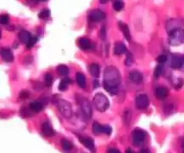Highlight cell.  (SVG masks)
<instances>
[{
  "instance_id": "obj_23",
  "label": "cell",
  "mask_w": 184,
  "mask_h": 153,
  "mask_svg": "<svg viewBox=\"0 0 184 153\" xmlns=\"http://www.w3.org/2000/svg\"><path fill=\"white\" fill-rule=\"evenodd\" d=\"M92 129H93V132L95 134L98 135V134H101V133H103V125H100L99 123L97 122H95L92 125Z\"/></svg>"
},
{
  "instance_id": "obj_24",
  "label": "cell",
  "mask_w": 184,
  "mask_h": 153,
  "mask_svg": "<svg viewBox=\"0 0 184 153\" xmlns=\"http://www.w3.org/2000/svg\"><path fill=\"white\" fill-rule=\"evenodd\" d=\"M61 147H62V149H63L65 151L68 152V151L72 150V149H73V143H72L71 141H69L68 140H67V139H62V140H61Z\"/></svg>"
},
{
  "instance_id": "obj_18",
  "label": "cell",
  "mask_w": 184,
  "mask_h": 153,
  "mask_svg": "<svg viewBox=\"0 0 184 153\" xmlns=\"http://www.w3.org/2000/svg\"><path fill=\"white\" fill-rule=\"evenodd\" d=\"M32 37V34H31L29 31H20L19 34H18V38H19V39H20V41L23 42V43H24V44H27L28 41L31 39Z\"/></svg>"
},
{
  "instance_id": "obj_36",
  "label": "cell",
  "mask_w": 184,
  "mask_h": 153,
  "mask_svg": "<svg viewBox=\"0 0 184 153\" xmlns=\"http://www.w3.org/2000/svg\"><path fill=\"white\" fill-rule=\"evenodd\" d=\"M100 37L102 38V39H104L105 37H106V31H105L104 27H103L102 30L100 31Z\"/></svg>"
},
{
  "instance_id": "obj_37",
  "label": "cell",
  "mask_w": 184,
  "mask_h": 153,
  "mask_svg": "<svg viewBox=\"0 0 184 153\" xmlns=\"http://www.w3.org/2000/svg\"><path fill=\"white\" fill-rule=\"evenodd\" d=\"M107 153H121V152L118 149H116V148H110L107 150Z\"/></svg>"
},
{
  "instance_id": "obj_4",
  "label": "cell",
  "mask_w": 184,
  "mask_h": 153,
  "mask_svg": "<svg viewBox=\"0 0 184 153\" xmlns=\"http://www.w3.org/2000/svg\"><path fill=\"white\" fill-rule=\"evenodd\" d=\"M57 106H58L59 112L63 116V117L70 118L72 117L73 110H72V107L68 101H67L65 99H59L57 102Z\"/></svg>"
},
{
  "instance_id": "obj_12",
  "label": "cell",
  "mask_w": 184,
  "mask_h": 153,
  "mask_svg": "<svg viewBox=\"0 0 184 153\" xmlns=\"http://www.w3.org/2000/svg\"><path fill=\"white\" fill-rule=\"evenodd\" d=\"M41 132H42L43 135L46 136V137H52V136L55 135L54 129L52 128V126L48 122H44L41 125Z\"/></svg>"
},
{
  "instance_id": "obj_28",
  "label": "cell",
  "mask_w": 184,
  "mask_h": 153,
  "mask_svg": "<svg viewBox=\"0 0 184 153\" xmlns=\"http://www.w3.org/2000/svg\"><path fill=\"white\" fill-rule=\"evenodd\" d=\"M51 15V11L49 9H43L42 11H40V13L39 14V18L45 20V19H48Z\"/></svg>"
},
{
  "instance_id": "obj_21",
  "label": "cell",
  "mask_w": 184,
  "mask_h": 153,
  "mask_svg": "<svg viewBox=\"0 0 184 153\" xmlns=\"http://www.w3.org/2000/svg\"><path fill=\"white\" fill-rule=\"evenodd\" d=\"M29 108H30V109H31L32 112L38 113V112H40V111L42 110L43 105H42L41 102H40V101H32V103L30 104Z\"/></svg>"
},
{
  "instance_id": "obj_27",
  "label": "cell",
  "mask_w": 184,
  "mask_h": 153,
  "mask_svg": "<svg viewBox=\"0 0 184 153\" xmlns=\"http://www.w3.org/2000/svg\"><path fill=\"white\" fill-rule=\"evenodd\" d=\"M44 82H45V85L47 87H50L52 85L53 83V77L51 74H45V77H44Z\"/></svg>"
},
{
  "instance_id": "obj_38",
  "label": "cell",
  "mask_w": 184,
  "mask_h": 153,
  "mask_svg": "<svg viewBox=\"0 0 184 153\" xmlns=\"http://www.w3.org/2000/svg\"><path fill=\"white\" fill-rule=\"evenodd\" d=\"M139 153H151V152H150V150L148 149H142L139 150Z\"/></svg>"
},
{
  "instance_id": "obj_25",
  "label": "cell",
  "mask_w": 184,
  "mask_h": 153,
  "mask_svg": "<svg viewBox=\"0 0 184 153\" xmlns=\"http://www.w3.org/2000/svg\"><path fill=\"white\" fill-rule=\"evenodd\" d=\"M57 72L59 73V75H61V76H66V75L68 74L69 69H68V67H67V66H65V65H59V66L57 67Z\"/></svg>"
},
{
  "instance_id": "obj_15",
  "label": "cell",
  "mask_w": 184,
  "mask_h": 153,
  "mask_svg": "<svg viewBox=\"0 0 184 153\" xmlns=\"http://www.w3.org/2000/svg\"><path fill=\"white\" fill-rule=\"evenodd\" d=\"M78 46L82 50H90L93 48V44L87 38H80L78 39Z\"/></svg>"
},
{
  "instance_id": "obj_34",
  "label": "cell",
  "mask_w": 184,
  "mask_h": 153,
  "mask_svg": "<svg viewBox=\"0 0 184 153\" xmlns=\"http://www.w3.org/2000/svg\"><path fill=\"white\" fill-rule=\"evenodd\" d=\"M111 132H112V128L110 125H103V133L110 135L111 133Z\"/></svg>"
},
{
  "instance_id": "obj_41",
  "label": "cell",
  "mask_w": 184,
  "mask_h": 153,
  "mask_svg": "<svg viewBox=\"0 0 184 153\" xmlns=\"http://www.w3.org/2000/svg\"><path fill=\"white\" fill-rule=\"evenodd\" d=\"M110 1V0H100V2L102 3V4H106V3H108Z\"/></svg>"
},
{
  "instance_id": "obj_5",
  "label": "cell",
  "mask_w": 184,
  "mask_h": 153,
  "mask_svg": "<svg viewBox=\"0 0 184 153\" xmlns=\"http://www.w3.org/2000/svg\"><path fill=\"white\" fill-rule=\"evenodd\" d=\"M76 98H77V103L79 104V106H80L84 115L87 118H90L92 117V112H93V111H92V106L90 104L89 100L87 98L80 96V95H78L76 97Z\"/></svg>"
},
{
  "instance_id": "obj_13",
  "label": "cell",
  "mask_w": 184,
  "mask_h": 153,
  "mask_svg": "<svg viewBox=\"0 0 184 153\" xmlns=\"http://www.w3.org/2000/svg\"><path fill=\"white\" fill-rule=\"evenodd\" d=\"M155 95L159 99H165L169 95V90L164 86H159L155 89Z\"/></svg>"
},
{
  "instance_id": "obj_17",
  "label": "cell",
  "mask_w": 184,
  "mask_h": 153,
  "mask_svg": "<svg viewBox=\"0 0 184 153\" xmlns=\"http://www.w3.org/2000/svg\"><path fill=\"white\" fill-rule=\"evenodd\" d=\"M119 27L121 30V31L123 32V35L125 36L127 40L130 41L131 40V35H130V31H129L128 26L126 23H122V22H119Z\"/></svg>"
},
{
  "instance_id": "obj_10",
  "label": "cell",
  "mask_w": 184,
  "mask_h": 153,
  "mask_svg": "<svg viewBox=\"0 0 184 153\" xmlns=\"http://www.w3.org/2000/svg\"><path fill=\"white\" fill-rule=\"evenodd\" d=\"M0 57L1 58L7 63H11L14 61V55L13 52L11 51V49L7 48V47H4L0 49Z\"/></svg>"
},
{
  "instance_id": "obj_39",
  "label": "cell",
  "mask_w": 184,
  "mask_h": 153,
  "mask_svg": "<svg viewBox=\"0 0 184 153\" xmlns=\"http://www.w3.org/2000/svg\"><path fill=\"white\" fill-rule=\"evenodd\" d=\"M39 1V0H28V2L29 3H31V4H32V5H34V4H37V2Z\"/></svg>"
},
{
  "instance_id": "obj_45",
  "label": "cell",
  "mask_w": 184,
  "mask_h": 153,
  "mask_svg": "<svg viewBox=\"0 0 184 153\" xmlns=\"http://www.w3.org/2000/svg\"><path fill=\"white\" fill-rule=\"evenodd\" d=\"M182 153H184V149H183V151H182Z\"/></svg>"
},
{
  "instance_id": "obj_3",
  "label": "cell",
  "mask_w": 184,
  "mask_h": 153,
  "mask_svg": "<svg viewBox=\"0 0 184 153\" xmlns=\"http://www.w3.org/2000/svg\"><path fill=\"white\" fill-rule=\"evenodd\" d=\"M94 105L98 111L104 112L110 107L108 98L103 93H97L94 98Z\"/></svg>"
},
{
  "instance_id": "obj_31",
  "label": "cell",
  "mask_w": 184,
  "mask_h": 153,
  "mask_svg": "<svg viewBox=\"0 0 184 153\" xmlns=\"http://www.w3.org/2000/svg\"><path fill=\"white\" fill-rule=\"evenodd\" d=\"M37 40H38L37 37H33V36H32V37L31 38V39L28 41V43L26 44V47H27V48H32V47L36 44Z\"/></svg>"
},
{
  "instance_id": "obj_11",
  "label": "cell",
  "mask_w": 184,
  "mask_h": 153,
  "mask_svg": "<svg viewBox=\"0 0 184 153\" xmlns=\"http://www.w3.org/2000/svg\"><path fill=\"white\" fill-rule=\"evenodd\" d=\"M89 18L91 19V21H93V22H100V21H103L105 18V14L101 10L95 9V10H93V11L90 12Z\"/></svg>"
},
{
  "instance_id": "obj_6",
  "label": "cell",
  "mask_w": 184,
  "mask_h": 153,
  "mask_svg": "<svg viewBox=\"0 0 184 153\" xmlns=\"http://www.w3.org/2000/svg\"><path fill=\"white\" fill-rule=\"evenodd\" d=\"M147 138V133L141 129H135L132 133V141L136 146L141 145Z\"/></svg>"
},
{
  "instance_id": "obj_44",
  "label": "cell",
  "mask_w": 184,
  "mask_h": 153,
  "mask_svg": "<svg viewBox=\"0 0 184 153\" xmlns=\"http://www.w3.org/2000/svg\"><path fill=\"white\" fill-rule=\"evenodd\" d=\"M39 1H46V0H39Z\"/></svg>"
},
{
  "instance_id": "obj_42",
  "label": "cell",
  "mask_w": 184,
  "mask_h": 153,
  "mask_svg": "<svg viewBox=\"0 0 184 153\" xmlns=\"http://www.w3.org/2000/svg\"><path fill=\"white\" fill-rule=\"evenodd\" d=\"M182 149H184V137H183V140H182Z\"/></svg>"
},
{
  "instance_id": "obj_29",
  "label": "cell",
  "mask_w": 184,
  "mask_h": 153,
  "mask_svg": "<svg viewBox=\"0 0 184 153\" xmlns=\"http://www.w3.org/2000/svg\"><path fill=\"white\" fill-rule=\"evenodd\" d=\"M163 67L161 66V65H159V66H157L155 68V72H154V76L155 77V78H158V77H160L161 75H162V74H163Z\"/></svg>"
},
{
  "instance_id": "obj_8",
  "label": "cell",
  "mask_w": 184,
  "mask_h": 153,
  "mask_svg": "<svg viewBox=\"0 0 184 153\" xmlns=\"http://www.w3.org/2000/svg\"><path fill=\"white\" fill-rule=\"evenodd\" d=\"M184 65V55L173 54L171 58V67L173 69H180Z\"/></svg>"
},
{
  "instance_id": "obj_43",
  "label": "cell",
  "mask_w": 184,
  "mask_h": 153,
  "mask_svg": "<svg viewBox=\"0 0 184 153\" xmlns=\"http://www.w3.org/2000/svg\"><path fill=\"white\" fill-rule=\"evenodd\" d=\"M0 39H1V31H0Z\"/></svg>"
},
{
  "instance_id": "obj_1",
  "label": "cell",
  "mask_w": 184,
  "mask_h": 153,
  "mask_svg": "<svg viewBox=\"0 0 184 153\" xmlns=\"http://www.w3.org/2000/svg\"><path fill=\"white\" fill-rule=\"evenodd\" d=\"M121 77L119 70L114 66H108L104 71L103 87L111 94L116 95L119 91Z\"/></svg>"
},
{
  "instance_id": "obj_33",
  "label": "cell",
  "mask_w": 184,
  "mask_h": 153,
  "mask_svg": "<svg viewBox=\"0 0 184 153\" xmlns=\"http://www.w3.org/2000/svg\"><path fill=\"white\" fill-rule=\"evenodd\" d=\"M167 56H165V55H160V56H158L157 57V58H156V60H157V62L159 63V64H164L166 61H167Z\"/></svg>"
},
{
  "instance_id": "obj_26",
  "label": "cell",
  "mask_w": 184,
  "mask_h": 153,
  "mask_svg": "<svg viewBox=\"0 0 184 153\" xmlns=\"http://www.w3.org/2000/svg\"><path fill=\"white\" fill-rule=\"evenodd\" d=\"M124 8V3L121 0H116V1L113 3V9L117 12L121 11Z\"/></svg>"
},
{
  "instance_id": "obj_16",
  "label": "cell",
  "mask_w": 184,
  "mask_h": 153,
  "mask_svg": "<svg viewBox=\"0 0 184 153\" xmlns=\"http://www.w3.org/2000/svg\"><path fill=\"white\" fill-rule=\"evenodd\" d=\"M127 47L124 43L122 42H118L116 43L115 45V47H114V54L117 55V56H120V55H123L125 53H127Z\"/></svg>"
},
{
  "instance_id": "obj_20",
  "label": "cell",
  "mask_w": 184,
  "mask_h": 153,
  "mask_svg": "<svg viewBox=\"0 0 184 153\" xmlns=\"http://www.w3.org/2000/svg\"><path fill=\"white\" fill-rule=\"evenodd\" d=\"M76 83L78 84L79 87H81V88L85 87L86 79H85V76L82 73H76Z\"/></svg>"
},
{
  "instance_id": "obj_22",
  "label": "cell",
  "mask_w": 184,
  "mask_h": 153,
  "mask_svg": "<svg viewBox=\"0 0 184 153\" xmlns=\"http://www.w3.org/2000/svg\"><path fill=\"white\" fill-rule=\"evenodd\" d=\"M71 83V80L69 78H64L60 81L59 84V90L60 91H64L67 89L68 85Z\"/></svg>"
},
{
  "instance_id": "obj_7",
  "label": "cell",
  "mask_w": 184,
  "mask_h": 153,
  "mask_svg": "<svg viewBox=\"0 0 184 153\" xmlns=\"http://www.w3.org/2000/svg\"><path fill=\"white\" fill-rule=\"evenodd\" d=\"M135 104L136 107L140 110L147 109L149 106V98L146 94H139L136 98Z\"/></svg>"
},
{
  "instance_id": "obj_40",
  "label": "cell",
  "mask_w": 184,
  "mask_h": 153,
  "mask_svg": "<svg viewBox=\"0 0 184 153\" xmlns=\"http://www.w3.org/2000/svg\"><path fill=\"white\" fill-rule=\"evenodd\" d=\"M126 153H134V151L132 150V149L128 148V149H126Z\"/></svg>"
},
{
  "instance_id": "obj_9",
  "label": "cell",
  "mask_w": 184,
  "mask_h": 153,
  "mask_svg": "<svg viewBox=\"0 0 184 153\" xmlns=\"http://www.w3.org/2000/svg\"><path fill=\"white\" fill-rule=\"evenodd\" d=\"M79 141L85 147L87 148L90 151L95 153L96 149H95V141L94 140L90 138V137H85V136H80L79 137Z\"/></svg>"
},
{
  "instance_id": "obj_32",
  "label": "cell",
  "mask_w": 184,
  "mask_h": 153,
  "mask_svg": "<svg viewBox=\"0 0 184 153\" xmlns=\"http://www.w3.org/2000/svg\"><path fill=\"white\" fill-rule=\"evenodd\" d=\"M9 22V16L7 15H0V23L1 24H7Z\"/></svg>"
},
{
  "instance_id": "obj_14",
  "label": "cell",
  "mask_w": 184,
  "mask_h": 153,
  "mask_svg": "<svg viewBox=\"0 0 184 153\" xmlns=\"http://www.w3.org/2000/svg\"><path fill=\"white\" fill-rule=\"evenodd\" d=\"M129 79L136 84H140L143 82V75L139 71H132L129 73Z\"/></svg>"
},
{
  "instance_id": "obj_19",
  "label": "cell",
  "mask_w": 184,
  "mask_h": 153,
  "mask_svg": "<svg viewBox=\"0 0 184 153\" xmlns=\"http://www.w3.org/2000/svg\"><path fill=\"white\" fill-rule=\"evenodd\" d=\"M89 72L94 77H95V78L99 77V75H100V66H99V65L95 64V63L91 64L89 66Z\"/></svg>"
},
{
  "instance_id": "obj_2",
  "label": "cell",
  "mask_w": 184,
  "mask_h": 153,
  "mask_svg": "<svg viewBox=\"0 0 184 153\" xmlns=\"http://www.w3.org/2000/svg\"><path fill=\"white\" fill-rule=\"evenodd\" d=\"M169 43L172 46H179L184 42V31L181 28H174L169 32Z\"/></svg>"
},
{
  "instance_id": "obj_35",
  "label": "cell",
  "mask_w": 184,
  "mask_h": 153,
  "mask_svg": "<svg viewBox=\"0 0 184 153\" xmlns=\"http://www.w3.org/2000/svg\"><path fill=\"white\" fill-rule=\"evenodd\" d=\"M29 95H30V92H29L28 90H22V91L20 92L19 97H20L21 98H27L29 97Z\"/></svg>"
},
{
  "instance_id": "obj_30",
  "label": "cell",
  "mask_w": 184,
  "mask_h": 153,
  "mask_svg": "<svg viewBox=\"0 0 184 153\" xmlns=\"http://www.w3.org/2000/svg\"><path fill=\"white\" fill-rule=\"evenodd\" d=\"M133 56L130 52H127V57H126V60H125V65L127 66H130L133 64Z\"/></svg>"
}]
</instances>
